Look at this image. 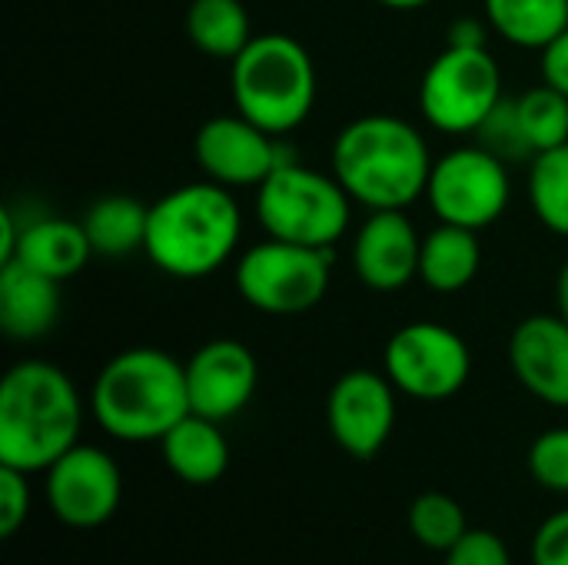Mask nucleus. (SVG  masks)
Wrapping results in <instances>:
<instances>
[{"label":"nucleus","instance_id":"obj_1","mask_svg":"<svg viewBox=\"0 0 568 565\" xmlns=\"http://www.w3.org/2000/svg\"><path fill=\"white\" fill-rule=\"evenodd\" d=\"M333 176L366 210H406L426 196L433 153L426 137L403 117L366 113L333 140Z\"/></svg>","mask_w":568,"mask_h":565},{"label":"nucleus","instance_id":"obj_2","mask_svg":"<svg viewBox=\"0 0 568 565\" xmlns=\"http://www.w3.org/2000/svg\"><path fill=\"white\" fill-rule=\"evenodd\" d=\"M240 236L243 210L233 190L200 180L150 203L143 253L173 280H206L236 256Z\"/></svg>","mask_w":568,"mask_h":565},{"label":"nucleus","instance_id":"obj_3","mask_svg":"<svg viewBox=\"0 0 568 565\" xmlns=\"http://www.w3.org/2000/svg\"><path fill=\"white\" fill-rule=\"evenodd\" d=\"M83 400L73 380L47 360H20L0 383V463L47 473L80 443Z\"/></svg>","mask_w":568,"mask_h":565},{"label":"nucleus","instance_id":"obj_4","mask_svg":"<svg viewBox=\"0 0 568 565\" xmlns=\"http://www.w3.org/2000/svg\"><path fill=\"white\" fill-rule=\"evenodd\" d=\"M97 426L120 443H160L190 410L186 363L156 346H133L103 363L90 386Z\"/></svg>","mask_w":568,"mask_h":565},{"label":"nucleus","instance_id":"obj_5","mask_svg":"<svg viewBox=\"0 0 568 565\" xmlns=\"http://www.w3.org/2000/svg\"><path fill=\"white\" fill-rule=\"evenodd\" d=\"M316 63L290 33H256L243 53L230 60V97L236 113L273 137L303 127L316 107Z\"/></svg>","mask_w":568,"mask_h":565},{"label":"nucleus","instance_id":"obj_6","mask_svg":"<svg viewBox=\"0 0 568 565\" xmlns=\"http://www.w3.org/2000/svg\"><path fill=\"white\" fill-rule=\"evenodd\" d=\"M253 206L266 236L313 250H336L353 216V196L333 173L310 170L290 157L256 186Z\"/></svg>","mask_w":568,"mask_h":565},{"label":"nucleus","instance_id":"obj_7","mask_svg":"<svg viewBox=\"0 0 568 565\" xmlns=\"http://www.w3.org/2000/svg\"><path fill=\"white\" fill-rule=\"evenodd\" d=\"M503 70L489 47H443L419 80V110L439 133H479L503 103Z\"/></svg>","mask_w":568,"mask_h":565},{"label":"nucleus","instance_id":"obj_8","mask_svg":"<svg viewBox=\"0 0 568 565\" xmlns=\"http://www.w3.org/2000/svg\"><path fill=\"white\" fill-rule=\"evenodd\" d=\"M333 273V250H313L266 236L240 253L233 283L240 296L270 316H296L323 303Z\"/></svg>","mask_w":568,"mask_h":565},{"label":"nucleus","instance_id":"obj_9","mask_svg":"<svg viewBox=\"0 0 568 565\" xmlns=\"http://www.w3.org/2000/svg\"><path fill=\"white\" fill-rule=\"evenodd\" d=\"M426 200L439 223L479 233L493 226L513 200L506 160H499L483 143L453 147L439 160H433Z\"/></svg>","mask_w":568,"mask_h":565},{"label":"nucleus","instance_id":"obj_10","mask_svg":"<svg viewBox=\"0 0 568 565\" xmlns=\"http://www.w3.org/2000/svg\"><path fill=\"white\" fill-rule=\"evenodd\" d=\"M383 373L403 396L419 403H443L469 383L473 353L453 326L416 320L389 336L383 350Z\"/></svg>","mask_w":568,"mask_h":565},{"label":"nucleus","instance_id":"obj_11","mask_svg":"<svg viewBox=\"0 0 568 565\" xmlns=\"http://www.w3.org/2000/svg\"><path fill=\"white\" fill-rule=\"evenodd\" d=\"M43 496L50 513L67 529H100L106 526L123 500V476L116 460L100 450L77 443L43 473Z\"/></svg>","mask_w":568,"mask_h":565},{"label":"nucleus","instance_id":"obj_12","mask_svg":"<svg viewBox=\"0 0 568 565\" xmlns=\"http://www.w3.org/2000/svg\"><path fill=\"white\" fill-rule=\"evenodd\" d=\"M396 386L386 373L349 370L326 400V423L336 446L353 460H373L383 453L396 430Z\"/></svg>","mask_w":568,"mask_h":565},{"label":"nucleus","instance_id":"obj_13","mask_svg":"<svg viewBox=\"0 0 568 565\" xmlns=\"http://www.w3.org/2000/svg\"><path fill=\"white\" fill-rule=\"evenodd\" d=\"M193 157L203 176L226 190H256L286 160L280 137L266 133L243 113L210 117L193 137Z\"/></svg>","mask_w":568,"mask_h":565},{"label":"nucleus","instance_id":"obj_14","mask_svg":"<svg viewBox=\"0 0 568 565\" xmlns=\"http://www.w3.org/2000/svg\"><path fill=\"white\" fill-rule=\"evenodd\" d=\"M260 383L256 356L240 340H210L186 360V390L190 410L226 423L240 416Z\"/></svg>","mask_w":568,"mask_h":565},{"label":"nucleus","instance_id":"obj_15","mask_svg":"<svg viewBox=\"0 0 568 565\" xmlns=\"http://www.w3.org/2000/svg\"><path fill=\"white\" fill-rule=\"evenodd\" d=\"M423 236L406 210H369L353 236V270L363 286L396 293L419 280Z\"/></svg>","mask_w":568,"mask_h":565},{"label":"nucleus","instance_id":"obj_16","mask_svg":"<svg viewBox=\"0 0 568 565\" xmlns=\"http://www.w3.org/2000/svg\"><path fill=\"white\" fill-rule=\"evenodd\" d=\"M509 366L526 393L568 410V323L559 313L526 316L509 340Z\"/></svg>","mask_w":568,"mask_h":565},{"label":"nucleus","instance_id":"obj_17","mask_svg":"<svg viewBox=\"0 0 568 565\" xmlns=\"http://www.w3.org/2000/svg\"><path fill=\"white\" fill-rule=\"evenodd\" d=\"M60 316V283L7 260L0 263V330L10 340L30 343L47 336Z\"/></svg>","mask_w":568,"mask_h":565},{"label":"nucleus","instance_id":"obj_18","mask_svg":"<svg viewBox=\"0 0 568 565\" xmlns=\"http://www.w3.org/2000/svg\"><path fill=\"white\" fill-rule=\"evenodd\" d=\"M93 246L90 236L83 230L80 220L70 216H37L30 223H23L20 230V243L13 250L10 260L63 283L70 276H77L87 263H90Z\"/></svg>","mask_w":568,"mask_h":565},{"label":"nucleus","instance_id":"obj_19","mask_svg":"<svg viewBox=\"0 0 568 565\" xmlns=\"http://www.w3.org/2000/svg\"><path fill=\"white\" fill-rule=\"evenodd\" d=\"M163 463L166 470L186 486H210L223 480L230 470V443L216 420L200 413H186L163 440Z\"/></svg>","mask_w":568,"mask_h":565},{"label":"nucleus","instance_id":"obj_20","mask_svg":"<svg viewBox=\"0 0 568 565\" xmlns=\"http://www.w3.org/2000/svg\"><path fill=\"white\" fill-rule=\"evenodd\" d=\"M483 266V246L476 230L439 223L423 236L419 250V280L443 296L463 293Z\"/></svg>","mask_w":568,"mask_h":565},{"label":"nucleus","instance_id":"obj_21","mask_svg":"<svg viewBox=\"0 0 568 565\" xmlns=\"http://www.w3.org/2000/svg\"><path fill=\"white\" fill-rule=\"evenodd\" d=\"M183 27L190 43L213 60H236L256 37L243 0H190Z\"/></svg>","mask_w":568,"mask_h":565},{"label":"nucleus","instance_id":"obj_22","mask_svg":"<svg viewBox=\"0 0 568 565\" xmlns=\"http://www.w3.org/2000/svg\"><path fill=\"white\" fill-rule=\"evenodd\" d=\"M489 30L523 50H542L568 30V0H483Z\"/></svg>","mask_w":568,"mask_h":565},{"label":"nucleus","instance_id":"obj_23","mask_svg":"<svg viewBox=\"0 0 568 565\" xmlns=\"http://www.w3.org/2000/svg\"><path fill=\"white\" fill-rule=\"evenodd\" d=\"M146 220H150V206H143L133 196H123V193L100 196L80 216L93 253L97 256H113V260L130 256L133 250H143Z\"/></svg>","mask_w":568,"mask_h":565},{"label":"nucleus","instance_id":"obj_24","mask_svg":"<svg viewBox=\"0 0 568 565\" xmlns=\"http://www.w3.org/2000/svg\"><path fill=\"white\" fill-rule=\"evenodd\" d=\"M529 203L546 230H552L556 236H568V143L532 157Z\"/></svg>","mask_w":568,"mask_h":565},{"label":"nucleus","instance_id":"obj_25","mask_svg":"<svg viewBox=\"0 0 568 565\" xmlns=\"http://www.w3.org/2000/svg\"><path fill=\"white\" fill-rule=\"evenodd\" d=\"M516 120H519V130L536 153H546L552 147H562L568 143V97L559 93L556 87L549 83H539L526 93H519L516 100Z\"/></svg>","mask_w":568,"mask_h":565},{"label":"nucleus","instance_id":"obj_26","mask_svg":"<svg viewBox=\"0 0 568 565\" xmlns=\"http://www.w3.org/2000/svg\"><path fill=\"white\" fill-rule=\"evenodd\" d=\"M409 533L416 536L419 546L446 556L469 533V526H466L463 506L453 496H446V493H423L409 506Z\"/></svg>","mask_w":568,"mask_h":565},{"label":"nucleus","instance_id":"obj_27","mask_svg":"<svg viewBox=\"0 0 568 565\" xmlns=\"http://www.w3.org/2000/svg\"><path fill=\"white\" fill-rule=\"evenodd\" d=\"M529 476L549 490V493H568V426L546 430L529 446Z\"/></svg>","mask_w":568,"mask_h":565},{"label":"nucleus","instance_id":"obj_28","mask_svg":"<svg viewBox=\"0 0 568 565\" xmlns=\"http://www.w3.org/2000/svg\"><path fill=\"white\" fill-rule=\"evenodd\" d=\"M479 143L486 147V150H493L499 160H532V150H529V143H526V137H523V130H519V120H516V103L513 100H503L493 113H489V120L479 127Z\"/></svg>","mask_w":568,"mask_h":565},{"label":"nucleus","instance_id":"obj_29","mask_svg":"<svg viewBox=\"0 0 568 565\" xmlns=\"http://www.w3.org/2000/svg\"><path fill=\"white\" fill-rule=\"evenodd\" d=\"M30 516V473L0 463V536L10 539Z\"/></svg>","mask_w":568,"mask_h":565},{"label":"nucleus","instance_id":"obj_30","mask_svg":"<svg viewBox=\"0 0 568 565\" xmlns=\"http://www.w3.org/2000/svg\"><path fill=\"white\" fill-rule=\"evenodd\" d=\"M443 565H513L509 546L503 543V536L489 533V529H469L449 553Z\"/></svg>","mask_w":568,"mask_h":565},{"label":"nucleus","instance_id":"obj_31","mask_svg":"<svg viewBox=\"0 0 568 565\" xmlns=\"http://www.w3.org/2000/svg\"><path fill=\"white\" fill-rule=\"evenodd\" d=\"M532 565H568V509L539 523L532 536Z\"/></svg>","mask_w":568,"mask_h":565},{"label":"nucleus","instance_id":"obj_32","mask_svg":"<svg viewBox=\"0 0 568 565\" xmlns=\"http://www.w3.org/2000/svg\"><path fill=\"white\" fill-rule=\"evenodd\" d=\"M539 70H542V83L556 87L559 93L568 97V30H562L552 43L542 47Z\"/></svg>","mask_w":568,"mask_h":565},{"label":"nucleus","instance_id":"obj_33","mask_svg":"<svg viewBox=\"0 0 568 565\" xmlns=\"http://www.w3.org/2000/svg\"><path fill=\"white\" fill-rule=\"evenodd\" d=\"M489 40V23L486 17H459L446 30V47H486Z\"/></svg>","mask_w":568,"mask_h":565},{"label":"nucleus","instance_id":"obj_34","mask_svg":"<svg viewBox=\"0 0 568 565\" xmlns=\"http://www.w3.org/2000/svg\"><path fill=\"white\" fill-rule=\"evenodd\" d=\"M20 230L23 226H17L13 213L10 210H0V263H7L13 256V250L20 243Z\"/></svg>","mask_w":568,"mask_h":565},{"label":"nucleus","instance_id":"obj_35","mask_svg":"<svg viewBox=\"0 0 568 565\" xmlns=\"http://www.w3.org/2000/svg\"><path fill=\"white\" fill-rule=\"evenodd\" d=\"M556 313L568 323V260L562 263L559 276H556Z\"/></svg>","mask_w":568,"mask_h":565},{"label":"nucleus","instance_id":"obj_36","mask_svg":"<svg viewBox=\"0 0 568 565\" xmlns=\"http://www.w3.org/2000/svg\"><path fill=\"white\" fill-rule=\"evenodd\" d=\"M373 3H379V7H386V10L409 13V10H423V7H429V3H436V0H373Z\"/></svg>","mask_w":568,"mask_h":565}]
</instances>
